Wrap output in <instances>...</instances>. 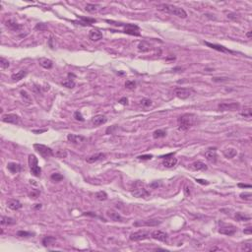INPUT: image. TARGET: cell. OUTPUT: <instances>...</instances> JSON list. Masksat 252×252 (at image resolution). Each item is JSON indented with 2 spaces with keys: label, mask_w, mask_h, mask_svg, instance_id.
I'll return each instance as SVG.
<instances>
[{
  "label": "cell",
  "mask_w": 252,
  "mask_h": 252,
  "mask_svg": "<svg viewBox=\"0 0 252 252\" xmlns=\"http://www.w3.org/2000/svg\"><path fill=\"white\" fill-rule=\"evenodd\" d=\"M157 8H158L160 11H162V12L167 13V14H170V15L177 16V17L182 18V19H185L186 17H187V13H186V11L184 10L183 8L176 7V6H174V5L162 3V4L158 5V7Z\"/></svg>",
  "instance_id": "cell-1"
},
{
  "label": "cell",
  "mask_w": 252,
  "mask_h": 252,
  "mask_svg": "<svg viewBox=\"0 0 252 252\" xmlns=\"http://www.w3.org/2000/svg\"><path fill=\"white\" fill-rule=\"evenodd\" d=\"M196 120V116L191 113H185V114L181 115L179 118L177 119L178 123V129L182 130V131H186L190 128L191 126H193Z\"/></svg>",
  "instance_id": "cell-2"
},
{
  "label": "cell",
  "mask_w": 252,
  "mask_h": 252,
  "mask_svg": "<svg viewBox=\"0 0 252 252\" xmlns=\"http://www.w3.org/2000/svg\"><path fill=\"white\" fill-rule=\"evenodd\" d=\"M131 194L134 197H137V198H147V197L150 196V192L139 181L135 183L133 190H131Z\"/></svg>",
  "instance_id": "cell-3"
},
{
  "label": "cell",
  "mask_w": 252,
  "mask_h": 252,
  "mask_svg": "<svg viewBox=\"0 0 252 252\" xmlns=\"http://www.w3.org/2000/svg\"><path fill=\"white\" fill-rule=\"evenodd\" d=\"M29 166H30V169H31V172L32 175L37 177L40 176V173H42V169L39 167V164H37V159L35 155H29Z\"/></svg>",
  "instance_id": "cell-4"
},
{
  "label": "cell",
  "mask_w": 252,
  "mask_h": 252,
  "mask_svg": "<svg viewBox=\"0 0 252 252\" xmlns=\"http://www.w3.org/2000/svg\"><path fill=\"white\" fill-rule=\"evenodd\" d=\"M34 148L37 153L40 154L42 158L44 159H47V158H50V157L54 156V153L53 151L51 150L49 147L45 145H42V144H34Z\"/></svg>",
  "instance_id": "cell-5"
},
{
  "label": "cell",
  "mask_w": 252,
  "mask_h": 252,
  "mask_svg": "<svg viewBox=\"0 0 252 252\" xmlns=\"http://www.w3.org/2000/svg\"><path fill=\"white\" fill-rule=\"evenodd\" d=\"M219 232L224 235H234L236 232V227L234 224H224V223H220V229H219Z\"/></svg>",
  "instance_id": "cell-6"
},
{
  "label": "cell",
  "mask_w": 252,
  "mask_h": 252,
  "mask_svg": "<svg viewBox=\"0 0 252 252\" xmlns=\"http://www.w3.org/2000/svg\"><path fill=\"white\" fill-rule=\"evenodd\" d=\"M118 25L119 26H124L123 32H125V34L131 35V36H136V37L140 36L139 27H138L137 25H134V24H126V25H123V24H118Z\"/></svg>",
  "instance_id": "cell-7"
},
{
  "label": "cell",
  "mask_w": 252,
  "mask_h": 252,
  "mask_svg": "<svg viewBox=\"0 0 252 252\" xmlns=\"http://www.w3.org/2000/svg\"><path fill=\"white\" fill-rule=\"evenodd\" d=\"M218 108L220 112H234V110H236L239 108V104L238 102H222V104H219Z\"/></svg>",
  "instance_id": "cell-8"
},
{
  "label": "cell",
  "mask_w": 252,
  "mask_h": 252,
  "mask_svg": "<svg viewBox=\"0 0 252 252\" xmlns=\"http://www.w3.org/2000/svg\"><path fill=\"white\" fill-rule=\"evenodd\" d=\"M149 237H150V234H149L148 232L139 231V232H133V234H130L129 239L132 240V241H140V240L147 239Z\"/></svg>",
  "instance_id": "cell-9"
},
{
  "label": "cell",
  "mask_w": 252,
  "mask_h": 252,
  "mask_svg": "<svg viewBox=\"0 0 252 252\" xmlns=\"http://www.w3.org/2000/svg\"><path fill=\"white\" fill-rule=\"evenodd\" d=\"M193 94V91L191 89H186V88H176L174 90V95L176 96L178 99L185 100L188 99L191 95Z\"/></svg>",
  "instance_id": "cell-10"
},
{
  "label": "cell",
  "mask_w": 252,
  "mask_h": 252,
  "mask_svg": "<svg viewBox=\"0 0 252 252\" xmlns=\"http://www.w3.org/2000/svg\"><path fill=\"white\" fill-rule=\"evenodd\" d=\"M164 158V162H162V164H164L166 167H173L174 166H176L177 164V159L173 157V154H169L167 156L162 157Z\"/></svg>",
  "instance_id": "cell-11"
},
{
  "label": "cell",
  "mask_w": 252,
  "mask_h": 252,
  "mask_svg": "<svg viewBox=\"0 0 252 252\" xmlns=\"http://www.w3.org/2000/svg\"><path fill=\"white\" fill-rule=\"evenodd\" d=\"M2 121L11 124H19L20 117L17 114H14V113H7V114H4L2 116Z\"/></svg>",
  "instance_id": "cell-12"
},
{
  "label": "cell",
  "mask_w": 252,
  "mask_h": 252,
  "mask_svg": "<svg viewBox=\"0 0 252 252\" xmlns=\"http://www.w3.org/2000/svg\"><path fill=\"white\" fill-rule=\"evenodd\" d=\"M205 158L208 162H212V164H216L217 160H218V155H217L216 148L214 149H209L208 151H206L205 153Z\"/></svg>",
  "instance_id": "cell-13"
},
{
  "label": "cell",
  "mask_w": 252,
  "mask_h": 252,
  "mask_svg": "<svg viewBox=\"0 0 252 252\" xmlns=\"http://www.w3.org/2000/svg\"><path fill=\"white\" fill-rule=\"evenodd\" d=\"M205 44L208 45L209 47L213 48L215 50H218V51H221V52H224V53H234V51L229 49V48L223 47V45H220V44H216V43H211V42H205Z\"/></svg>",
  "instance_id": "cell-14"
},
{
  "label": "cell",
  "mask_w": 252,
  "mask_h": 252,
  "mask_svg": "<svg viewBox=\"0 0 252 252\" xmlns=\"http://www.w3.org/2000/svg\"><path fill=\"white\" fill-rule=\"evenodd\" d=\"M151 236L156 240H159V241H167V234L166 232H162V231H154L151 234Z\"/></svg>",
  "instance_id": "cell-15"
},
{
  "label": "cell",
  "mask_w": 252,
  "mask_h": 252,
  "mask_svg": "<svg viewBox=\"0 0 252 252\" xmlns=\"http://www.w3.org/2000/svg\"><path fill=\"white\" fill-rule=\"evenodd\" d=\"M161 224V221L160 220H147V221H143V222H136L134 223L135 227H156L158 224Z\"/></svg>",
  "instance_id": "cell-16"
},
{
  "label": "cell",
  "mask_w": 252,
  "mask_h": 252,
  "mask_svg": "<svg viewBox=\"0 0 252 252\" xmlns=\"http://www.w3.org/2000/svg\"><path fill=\"white\" fill-rule=\"evenodd\" d=\"M89 37L93 42H97V40L102 39V32L97 29L91 30L90 32H89Z\"/></svg>",
  "instance_id": "cell-17"
},
{
  "label": "cell",
  "mask_w": 252,
  "mask_h": 252,
  "mask_svg": "<svg viewBox=\"0 0 252 252\" xmlns=\"http://www.w3.org/2000/svg\"><path fill=\"white\" fill-rule=\"evenodd\" d=\"M67 139L69 142L73 143V144H80V143L84 142L86 138L81 135H76V134H68L67 135Z\"/></svg>",
  "instance_id": "cell-18"
},
{
  "label": "cell",
  "mask_w": 252,
  "mask_h": 252,
  "mask_svg": "<svg viewBox=\"0 0 252 252\" xmlns=\"http://www.w3.org/2000/svg\"><path fill=\"white\" fill-rule=\"evenodd\" d=\"M79 19H81V21L77 22L75 21L74 23L78 24V25H82V26H91L92 24L96 23L97 20L96 19H93V18H86V17H83V16H78Z\"/></svg>",
  "instance_id": "cell-19"
},
{
  "label": "cell",
  "mask_w": 252,
  "mask_h": 252,
  "mask_svg": "<svg viewBox=\"0 0 252 252\" xmlns=\"http://www.w3.org/2000/svg\"><path fill=\"white\" fill-rule=\"evenodd\" d=\"M5 26H6L8 29L12 30V31H14V32L20 31V30L23 28V26L20 25V24H18V23H16V22L13 21V20H7L6 22H5Z\"/></svg>",
  "instance_id": "cell-20"
},
{
  "label": "cell",
  "mask_w": 252,
  "mask_h": 252,
  "mask_svg": "<svg viewBox=\"0 0 252 252\" xmlns=\"http://www.w3.org/2000/svg\"><path fill=\"white\" fill-rule=\"evenodd\" d=\"M92 121H93V123L96 126H99V125H102V124L107 123V116H105V115L97 114L96 116H94L93 119H92Z\"/></svg>",
  "instance_id": "cell-21"
},
{
  "label": "cell",
  "mask_w": 252,
  "mask_h": 252,
  "mask_svg": "<svg viewBox=\"0 0 252 252\" xmlns=\"http://www.w3.org/2000/svg\"><path fill=\"white\" fill-rule=\"evenodd\" d=\"M107 215L108 216V218H110V220L114 221V222H124L123 218L120 216V214L115 212L113 210H108Z\"/></svg>",
  "instance_id": "cell-22"
},
{
  "label": "cell",
  "mask_w": 252,
  "mask_h": 252,
  "mask_svg": "<svg viewBox=\"0 0 252 252\" xmlns=\"http://www.w3.org/2000/svg\"><path fill=\"white\" fill-rule=\"evenodd\" d=\"M191 167L194 170H202V172H205V170L208 169V167L205 162H203L201 161H197L194 162L193 164H191Z\"/></svg>",
  "instance_id": "cell-23"
},
{
  "label": "cell",
  "mask_w": 252,
  "mask_h": 252,
  "mask_svg": "<svg viewBox=\"0 0 252 252\" xmlns=\"http://www.w3.org/2000/svg\"><path fill=\"white\" fill-rule=\"evenodd\" d=\"M7 206L8 208L13 211H17V210H20L22 207H23V205H22V203L20 201H18V200H10L9 202H7Z\"/></svg>",
  "instance_id": "cell-24"
},
{
  "label": "cell",
  "mask_w": 252,
  "mask_h": 252,
  "mask_svg": "<svg viewBox=\"0 0 252 252\" xmlns=\"http://www.w3.org/2000/svg\"><path fill=\"white\" fill-rule=\"evenodd\" d=\"M223 155L227 159H232L237 155V151L234 148H227L223 151Z\"/></svg>",
  "instance_id": "cell-25"
},
{
  "label": "cell",
  "mask_w": 252,
  "mask_h": 252,
  "mask_svg": "<svg viewBox=\"0 0 252 252\" xmlns=\"http://www.w3.org/2000/svg\"><path fill=\"white\" fill-rule=\"evenodd\" d=\"M39 63L40 66L43 67L44 69H50V68H52V66H53V62L51 61L50 59H47V58H40Z\"/></svg>",
  "instance_id": "cell-26"
},
{
  "label": "cell",
  "mask_w": 252,
  "mask_h": 252,
  "mask_svg": "<svg viewBox=\"0 0 252 252\" xmlns=\"http://www.w3.org/2000/svg\"><path fill=\"white\" fill-rule=\"evenodd\" d=\"M7 169L12 173H18L22 170V166L19 164H16V162H9L7 164Z\"/></svg>",
  "instance_id": "cell-27"
},
{
  "label": "cell",
  "mask_w": 252,
  "mask_h": 252,
  "mask_svg": "<svg viewBox=\"0 0 252 252\" xmlns=\"http://www.w3.org/2000/svg\"><path fill=\"white\" fill-rule=\"evenodd\" d=\"M20 95H21V97H22V100H23L24 104H25L26 105L32 104V97H31V96H30L28 93H27L26 91L22 90L20 92Z\"/></svg>",
  "instance_id": "cell-28"
},
{
  "label": "cell",
  "mask_w": 252,
  "mask_h": 252,
  "mask_svg": "<svg viewBox=\"0 0 252 252\" xmlns=\"http://www.w3.org/2000/svg\"><path fill=\"white\" fill-rule=\"evenodd\" d=\"M104 157H105L104 154H102V153H97V154H96V155H93V156L89 157V158L87 159V162H90V164H92V162L101 161V160L104 159Z\"/></svg>",
  "instance_id": "cell-29"
},
{
  "label": "cell",
  "mask_w": 252,
  "mask_h": 252,
  "mask_svg": "<svg viewBox=\"0 0 252 252\" xmlns=\"http://www.w3.org/2000/svg\"><path fill=\"white\" fill-rule=\"evenodd\" d=\"M26 76H27V71H25V70H20L19 72L15 73V74H13L11 76V78L13 79V81H20L22 79H24Z\"/></svg>",
  "instance_id": "cell-30"
},
{
  "label": "cell",
  "mask_w": 252,
  "mask_h": 252,
  "mask_svg": "<svg viewBox=\"0 0 252 252\" xmlns=\"http://www.w3.org/2000/svg\"><path fill=\"white\" fill-rule=\"evenodd\" d=\"M138 49L142 51V52H147V51L151 49V45L146 42H141L139 45H138Z\"/></svg>",
  "instance_id": "cell-31"
},
{
  "label": "cell",
  "mask_w": 252,
  "mask_h": 252,
  "mask_svg": "<svg viewBox=\"0 0 252 252\" xmlns=\"http://www.w3.org/2000/svg\"><path fill=\"white\" fill-rule=\"evenodd\" d=\"M235 219H236V221H239V222H246V221H250L251 217L245 215V214H242V213H236L235 214Z\"/></svg>",
  "instance_id": "cell-32"
},
{
  "label": "cell",
  "mask_w": 252,
  "mask_h": 252,
  "mask_svg": "<svg viewBox=\"0 0 252 252\" xmlns=\"http://www.w3.org/2000/svg\"><path fill=\"white\" fill-rule=\"evenodd\" d=\"M167 135V131L164 129H158L156 130L155 132L153 133V137L155 138V139H159V138H164L166 137Z\"/></svg>",
  "instance_id": "cell-33"
},
{
  "label": "cell",
  "mask_w": 252,
  "mask_h": 252,
  "mask_svg": "<svg viewBox=\"0 0 252 252\" xmlns=\"http://www.w3.org/2000/svg\"><path fill=\"white\" fill-rule=\"evenodd\" d=\"M15 223H16V221L13 218L5 217V216L1 217V224H14Z\"/></svg>",
  "instance_id": "cell-34"
},
{
  "label": "cell",
  "mask_w": 252,
  "mask_h": 252,
  "mask_svg": "<svg viewBox=\"0 0 252 252\" xmlns=\"http://www.w3.org/2000/svg\"><path fill=\"white\" fill-rule=\"evenodd\" d=\"M54 242H55V237H53V236H45L42 239V244L44 246L52 245Z\"/></svg>",
  "instance_id": "cell-35"
},
{
  "label": "cell",
  "mask_w": 252,
  "mask_h": 252,
  "mask_svg": "<svg viewBox=\"0 0 252 252\" xmlns=\"http://www.w3.org/2000/svg\"><path fill=\"white\" fill-rule=\"evenodd\" d=\"M75 82H74V80H72V79H68V80H65L64 82H62V86L63 87H66V88H68V89H73L75 87Z\"/></svg>",
  "instance_id": "cell-36"
},
{
  "label": "cell",
  "mask_w": 252,
  "mask_h": 252,
  "mask_svg": "<svg viewBox=\"0 0 252 252\" xmlns=\"http://www.w3.org/2000/svg\"><path fill=\"white\" fill-rule=\"evenodd\" d=\"M54 155H55L59 159H65V158H67V155H68V154H67L66 150H62V149H60V150L56 151Z\"/></svg>",
  "instance_id": "cell-37"
},
{
  "label": "cell",
  "mask_w": 252,
  "mask_h": 252,
  "mask_svg": "<svg viewBox=\"0 0 252 252\" xmlns=\"http://www.w3.org/2000/svg\"><path fill=\"white\" fill-rule=\"evenodd\" d=\"M96 198L100 201H104V200L107 199V194L105 193L104 191H100L96 193Z\"/></svg>",
  "instance_id": "cell-38"
},
{
  "label": "cell",
  "mask_w": 252,
  "mask_h": 252,
  "mask_svg": "<svg viewBox=\"0 0 252 252\" xmlns=\"http://www.w3.org/2000/svg\"><path fill=\"white\" fill-rule=\"evenodd\" d=\"M40 195V191L37 190V189H32V191L29 192V196H30V198H32V199L39 198Z\"/></svg>",
  "instance_id": "cell-39"
},
{
  "label": "cell",
  "mask_w": 252,
  "mask_h": 252,
  "mask_svg": "<svg viewBox=\"0 0 252 252\" xmlns=\"http://www.w3.org/2000/svg\"><path fill=\"white\" fill-rule=\"evenodd\" d=\"M50 178H51V180L54 181V182H59V181H61L62 179H63V175H61L60 173L55 172V173H52V174H51Z\"/></svg>",
  "instance_id": "cell-40"
},
{
  "label": "cell",
  "mask_w": 252,
  "mask_h": 252,
  "mask_svg": "<svg viewBox=\"0 0 252 252\" xmlns=\"http://www.w3.org/2000/svg\"><path fill=\"white\" fill-rule=\"evenodd\" d=\"M9 66H10V63L7 59H5L4 57L0 58V67H1L2 69H7Z\"/></svg>",
  "instance_id": "cell-41"
},
{
  "label": "cell",
  "mask_w": 252,
  "mask_h": 252,
  "mask_svg": "<svg viewBox=\"0 0 252 252\" xmlns=\"http://www.w3.org/2000/svg\"><path fill=\"white\" fill-rule=\"evenodd\" d=\"M240 114H241L242 116H244V117L250 118L252 116V109L250 107H247V108H245V109H243V112H241Z\"/></svg>",
  "instance_id": "cell-42"
},
{
  "label": "cell",
  "mask_w": 252,
  "mask_h": 252,
  "mask_svg": "<svg viewBox=\"0 0 252 252\" xmlns=\"http://www.w3.org/2000/svg\"><path fill=\"white\" fill-rule=\"evenodd\" d=\"M97 7H99V5H97V4H87L85 9L88 11V12H95V11H97Z\"/></svg>",
  "instance_id": "cell-43"
},
{
  "label": "cell",
  "mask_w": 252,
  "mask_h": 252,
  "mask_svg": "<svg viewBox=\"0 0 252 252\" xmlns=\"http://www.w3.org/2000/svg\"><path fill=\"white\" fill-rule=\"evenodd\" d=\"M140 104H141L142 107H151V105H152V101L150 99H142V100H141V102H140Z\"/></svg>",
  "instance_id": "cell-44"
},
{
  "label": "cell",
  "mask_w": 252,
  "mask_h": 252,
  "mask_svg": "<svg viewBox=\"0 0 252 252\" xmlns=\"http://www.w3.org/2000/svg\"><path fill=\"white\" fill-rule=\"evenodd\" d=\"M125 87L127 89H129V90H133V89H135V87H136V83L134 81L127 80L125 82Z\"/></svg>",
  "instance_id": "cell-45"
},
{
  "label": "cell",
  "mask_w": 252,
  "mask_h": 252,
  "mask_svg": "<svg viewBox=\"0 0 252 252\" xmlns=\"http://www.w3.org/2000/svg\"><path fill=\"white\" fill-rule=\"evenodd\" d=\"M32 234L29 232H24V231H19L17 232V236H20V237H29V236H32Z\"/></svg>",
  "instance_id": "cell-46"
},
{
  "label": "cell",
  "mask_w": 252,
  "mask_h": 252,
  "mask_svg": "<svg viewBox=\"0 0 252 252\" xmlns=\"http://www.w3.org/2000/svg\"><path fill=\"white\" fill-rule=\"evenodd\" d=\"M240 198L244 200H251L252 199V194L250 192H244V193L240 194Z\"/></svg>",
  "instance_id": "cell-47"
},
{
  "label": "cell",
  "mask_w": 252,
  "mask_h": 252,
  "mask_svg": "<svg viewBox=\"0 0 252 252\" xmlns=\"http://www.w3.org/2000/svg\"><path fill=\"white\" fill-rule=\"evenodd\" d=\"M74 118L76 119V120L78 121H84L85 119H84L82 113H81L80 112H74Z\"/></svg>",
  "instance_id": "cell-48"
},
{
  "label": "cell",
  "mask_w": 252,
  "mask_h": 252,
  "mask_svg": "<svg viewBox=\"0 0 252 252\" xmlns=\"http://www.w3.org/2000/svg\"><path fill=\"white\" fill-rule=\"evenodd\" d=\"M212 80L214 82H227L229 79L227 77H214Z\"/></svg>",
  "instance_id": "cell-49"
},
{
  "label": "cell",
  "mask_w": 252,
  "mask_h": 252,
  "mask_svg": "<svg viewBox=\"0 0 252 252\" xmlns=\"http://www.w3.org/2000/svg\"><path fill=\"white\" fill-rule=\"evenodd\" d=\"M36 30H40V31H43V30H47V27L44 24H37Z\"/></svg>",
  "instance_id": "cell-50"
},
{
  "label": "cell",
  "mask_w": 252,
  "mask_h": 252,
  "mask_svg": "<svg viewBox=\"0 0 252 252\" xmlns=\"http://www.w3.org/2000/svg\"><path fill=\"white\" fill-rule=\"evenodd\" d=\"M152 158H153V156L152 155H143V156L138 157V159L139 160H151Z\"/></svg>",
  "instance_id": "cell-51"
},
{
  "label": "cell",
  "mask_w": 252,
  "mask_h": 252,
  "mask_svg": "<svg viewBox=\"0 0 252 252\" xmlns=\"http://www.w3.org/2000/svg\"><path fill=\"white\" fill-rule=\"evenodd\" d=\"M119 102H120L121 104H123V105H127L128 104V100H127V97H121L120 100H119Z\"/></svg>",
  "instance_id": "cell-52"
},
{
  "label": "cell",
  "mask_w": 252,
  "mask_h": 252,
  "mask_svg": "<svg viewBox=\"0 0 252 252\" xmlns=\"http://www.w3.org/2000/svg\"><path fill=\"white\" fill-rule=\"evenodd\" d=\"M243 249H244L245 251H251V249H252V246H251V244L250 243H245L244 245H243V247H242Z\"/></svg>",
  "instance_id": "cell-53"
},
{
  "label": "cell",
  "mask_w": 252,
  "mask_h": 252,
  "mask_svg": "<svg viewBox=\"0 0 252 252\" xmlns=\"http://www.w3.org/2000/svg\"><path fill=\"white\" fill-rule=\"evenodd\" d=\"M243 232H244L245 234H252V227H248L247 229H245L244 231H243Z\"/></svg>",
  "instance_id": "cell-54"
},
{
  "label": "cell",
  "mask_w": 252,
  "mask_h": 252,
  "mask_svg": "<svg viewBox=\"0 0 252 252\" xmlns=\"http://www.w3.org/2000/svg\"><path fill=\"white\" fill-rule=\"evenodd\" d=\"M196 181L200 184H203V185H208L209 184V182H208L207 180H203V179H196Z\"/></svg>",
  "instance_id": "cell-55"
},
{
  "label": "cell",
  "mask_w": 252,
  "mask_h": 252,
  "mask_svg": "<svg viewBox=\"0 0 252 252\" xmlns=\"http://www.w3.org/2000/svg\"><path fill=\"white\" fill-rule=\"evenodd\" d=\"M238 186L241 188H251V185L250 184H242V183H239L238 184Z\"/></svg>",
  "instance_id": "cell-56"
},
{
  "label": "cell",
  "mask_w": 252,
  "mask_h": 252,
  "mask_svg": "<svg viewBox=\"0 0 252 252\" xmlns=\"http://www.w3.org/2000/svg\"><path fill=\"white\" fill-rule=\"evenodd\" d=\"M45 131H47V129H42V130H32V132H34V133H36V134L43 133V132H45Z\"/></svg>",
  "instance_id": "cell-57"
},
{
  "label": "cell",
  "mask_w": 252,
  "mask_h": 252,
  "mask_svg": "<svg viewBox=\"0 0 252 252\" xmlns=\"http://www.w3.org/2000/svg\"><path fill=\"white\" fill-rule=\"evenodd\" d=\"M162 185V183H158L156 181V182H153L151 184V187H153V188H155V187H159V186H161Z\"/></svg>",
  "instance_id": "cell-58"
},
{
  "label": "cell",
  "mask_w": 252,
  "mask_h": 252,
  "mask_svg": "<svg viewBox=\"0 0 252 252\" xmlns=\"http://www.w3.org/2000/svg\"><path fill=\"white\" fill-rule=\"evenodd\" d=\"M114 129H115V126H114V127H112V128H110V127H109V128H107V134H109V132L112 133V132Z\"/></svg>",
  "instance_id": "cell-59"
},
{
  "label": "cell",
  "mask_w": 252,
  "mask_h": 252,
  "mask_svg": "<svg viewBox=\"0 0 252 252\" xmlns=\"http://www.w3.org/2000/svg\"><path fill=\"white\" fill-rule=\"evenodd\" d=\"M52 40H53V37H49V42H48V43H49V47H50L51 48H53Z\"/></svg>",
  "instance_id": "cell-60"
},
{
  "label": "cell",
  "mask_w": 252,
  "mask_h": 252,
  "mask_svg": "<svg viewBox=\"0 0 252 252\" xmlns=\"http://www.w3.org/2000/svg\"><path fill=\"white\" fill-rule=\"evenodd\" d=\"M246 37H248V39H251V37H252V32L251 31H249L247 34H246Z\"/></svg>",
  "instance_id": "cell-61"
},
{
  "label": "cell",
  "mask_w": 252,
  "mask_h": 252,
  "mask_svg": "<svg viewBox=\"0 0 252 252\" xmlns=\"http://www.w3.org/2000/svg\"><path fill=\"white\" fill-rule=\"evenodd\" d=\"M35 209H40L42 208V204H36V206H35Z\"/></svg>",
  "instance_id": "cell-62"
},
{
  "label": "cell",
  "mask_w": 252,
  "mask_h": 252,
  "mask_svg": "<svg viewBox=\"0 0 252 252\" xmlns=\"http://www.w3.org/2000/svg\"><path fill=\"white\" fill-rule=\"evenodd\" d=\"M214 250H221L220 248H212L211 249V251H214Z\"/></svg>",
  "instance_id": "cell-63"
}]
</instances>
